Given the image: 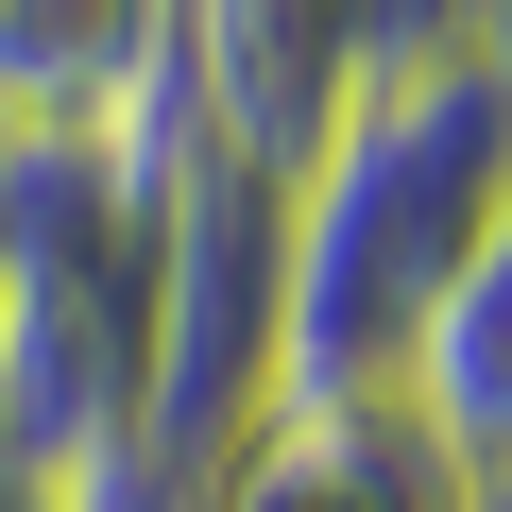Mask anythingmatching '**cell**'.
<instances>
[{"label":"cell","instance_id":"3957f363","mask_svg":"<svg viewBox=\"0 0 512 512\" xmlns=\"http://www.w3.org/2000/svg\"><path fill=\"white\" fill-rule=\"evenodd\" d=\"M188 512H478V478L410 427V393H291L188 478Z\"/></svg>","mask_w":512,"mask_h":512},{"label":"cell","instance_id":"7a4b0ae2","mask_svg":"<svg viewBox=\"0 0 512 512\" xmlns=\"http://www.w3.org/2000/svg\"><path fill=\"white\" fill-rule=\"evenodd\" d=\"M376 69H393L376 0H171V103H188V137H205L222 171H256V188H291V171L359 120Z\"/></svg>","mask_w":512,"mask_h":512},{"label":"cell","instance_id":"ba28073f","mask_svg":"<svg viewBox=\"0 0 512 512\" xmlns=\"http://www.w3.org/2000/svg\"><path fill=\"white\" fill-rule=\"evenodd\" d=\"M478 512H512V478H495V495H478Z\"/></svg>","mask_w":512,"mask_h":512},{"label":"cell","instance_id":"8992f818","mask_svg":"<svg viewBox=\"0 0 512 512\" xmlns=\"http://www.w3.org/2000/svg\"><path fill=\"white\" fill-rule=\"evenodd\" d=\"M478 18H495V0H376V35H393V52H427V35H478Z\"/></svg>","mask_w":512,"mask_h":512},{"label":"cell","instance_id":"277c9868","mask_svg":"<svg viewBox=\"0 0 512 512\" xmlns=\"http://www.w3.org/2000/svg\"><path fill=\"white\" fill-rule=\"evenodd\" d=\"M171 103V0H0V137H154Z\"/></svg>","mask_w":512,"mask_h":512},{"label":"cell","instance_id":"52a82bcc","mask_svg":"<svg viewBox=\"0 0 512 512\" xmlns=\"http://www.w3.org/2000/svg\"><path fill=\"white\" fill-rule=\"evenodd\" d=\"M0 478H18V376H0Z\"/></svg>","mask_w":512,"mask_h":512},{"label":"cell","instance_id":"6da1fadb","mask_svg":"<svg viewBox=\"0 0 512 512\" xmlns=\"http://www.w3.org/2000/svg\"><path fill=\"white\" fill-rule=\"evenodd\" d=\"M512 222V69L478 35H427L359 86V120L274 188V410L291 393H393L444 274Z\"/></svg>","mask_w":512,"mask_h":512},{"label":"cell","instance_id":"5b68a950","mask_svg":"<svg viewBox=\"0 0 512 512\" xmlns=\"http://www.w3.org/2000/svg\"><path fill=\"white\" fill-rule=\"evenodd\" d=\"M393 393H410V427L495 495L512 478V222L461 256V274H444V308L410 325V359H393Z\"/></svg>","mask_w":512,"mask_h":512}]
</instances>
